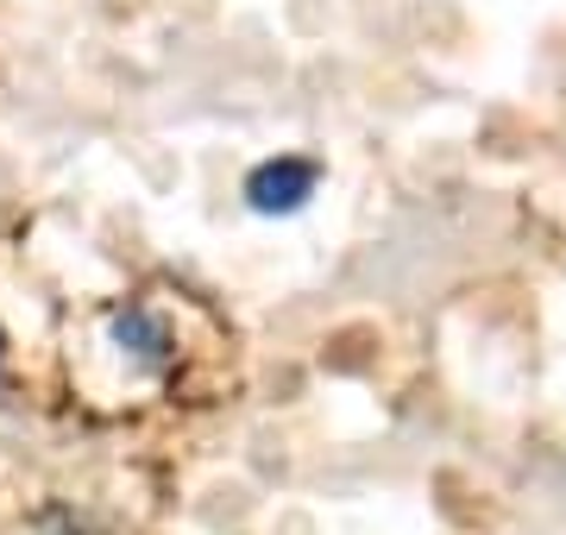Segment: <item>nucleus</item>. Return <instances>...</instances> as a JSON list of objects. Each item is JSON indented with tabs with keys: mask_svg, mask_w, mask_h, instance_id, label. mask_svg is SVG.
<instances>
[{
	"mask_svg": "<svg viewBox=\"0 0 566 535\" xmlns=\"http://www.w3.org/2000/svg\"><path fill=\"white\" fill-rule=\"evenodd\" d=\"M315 196V165L308 158H271L245 177V202L259 214H296Z\"/></svg>",
	"mask_w": 566,
	"mask_h": 535,
	"instance_id": "1",
	"label": "nucleus"
},
{
	"mask_svg": "<svg viewBox=\"0 0 566 535\" xmlns=\"http://www.w3.org/2000/svg\"><path fill=\"white\" fill-rule=\"evenodd\" d=\"M114 340H120V347H133L145 359V366H158L164 359V334H158V322H151V315H139V310H126L120 322H114Z\"/></svg>",
	"mask_w": 566,
	"mask_h": 535,
	"instance_id": "2",
	"label": "nucleus"
}]
</instances>
